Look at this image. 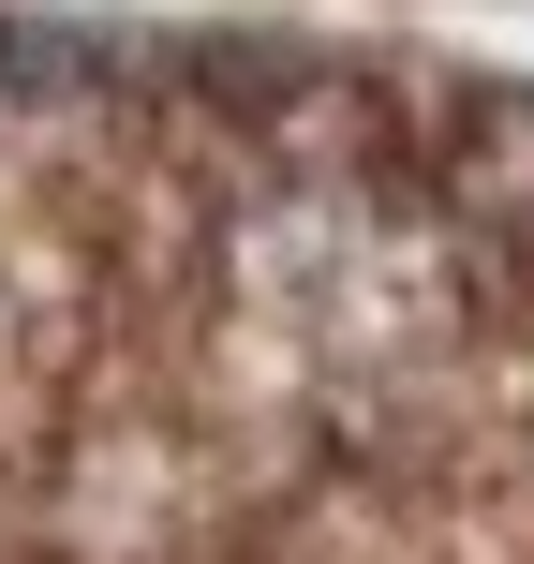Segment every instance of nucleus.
Returning a JSON list of instances; mask_svg holds the SVG:
<instances>
[{
    "label": "nucleus",
    "instance_id": "2",
    "mask_svg": "<svg viewBox=\"0 0 534 564\" xmlns=\"http://www.w3.org/2000/svg\"><path fill=\"white\" fill-rule=\"evenodd\" d=\"M505 341H520V401H534V268H520V297H505Z\"/></svg>",
    "mask_w": 534,
    "mask_h": 564
},
{
    "label": "nucleus",
    "instance_id": "1",
    "mask_svg": "<svg viewBox=\"0 0 534 564\" xmlns=\"http://www.w3.org/2000/svg\"><path fill=\"white\" fill-rule=\"evenodd\" d=\"M431 224L460 238L490 282L534 268V75H476V59H446V89H431Z\"/></svg>",
    "mask_w": 534,
    "mask_h": 564
}]
</instances>
